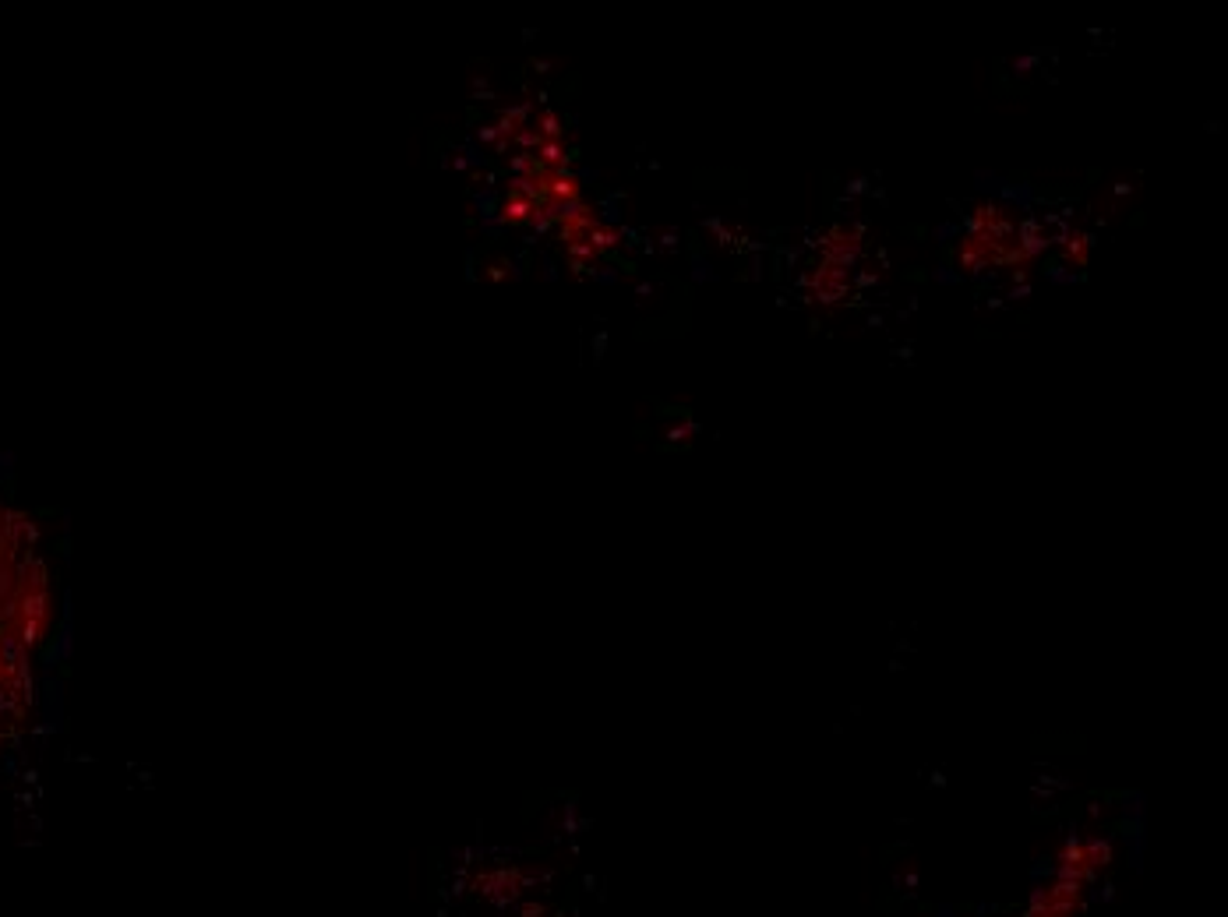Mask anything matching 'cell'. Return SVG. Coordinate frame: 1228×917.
Returning a JSON list of instances; mask_svg holds the SVG:
<instances>
[{"instance_id":"2","label":"cell","mask_w":1228,"mask_h":917,"mask_svg":"<svg viewBox=\"0 0 1228 917\" xmlns=\"http://www.w3.org/2000/svg\"><path fill=\"white\" fill-rule=\"evenodd\" d=\"M1031 903H1045V907H1059V910H1066V914H1077L1080 907H1084V886H1080V882H1073V879H1052V882H1045V886H1038L1031 893Z\"/></svg>"},{"instance_id":"3","label":"cell","mask_w":1228,"mask_h":917,"mask_svg":"<svg viewBox=\"0 0 1228 917\" xmlns=\"http://www.w3.org/2000/svg\"><path fill=\"white\" fill-rule=\"evenodd\" d=\"M1087 854H1091V865L1094 872H1105L1112 865V843L1109 840H1087Z\"/></svg>"},{"instance_id":"1","label":"cell","mask_w":1228,"mask_h":917,"mask_svg":"<svg viewBox=\"0 0 1228 917\" xmlns=\"http://www.w3.org/2000/svg\"><path fill=\"white\" fill-rule=\"evenodd\" d=\"M1056 875L1059 879H1073L1080 886H1087L1091 879H1098L1091 865V854H1087V840H1066L1056 854Z\"/></svg>"},{"instance_id":"4","label":"cell","mask_w":1228,"mask_h":917,"mask_svg":"<svg viewBox=\"0 0 1228 917\" xmlns=\"http://www.w3.org/2000/svg\"><path fill=\"white\" fill-rule=\"evenodd\" d=\"M1027 917H1073V914H1066V910H1059V907H1045V903H1031V907H1027Z\"/></svg>"}]
</instances>
